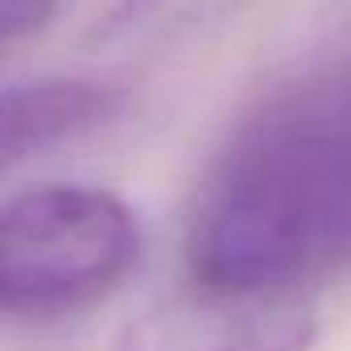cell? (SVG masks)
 I'll return each instance as SVG.
<instances>
[{
  "label": "cell",
  "instance_id": "obj_1",
  "mask_svg": "<svg viewBox=\"0 0 351 351\" xmlns=\"http://www.w3.org/2000/svg\"><path fill=\"white\" fill-rule=\"evenodd\" d=\"M186 269L261 289L351 273V62L306 71L240 116L199 182Z\"/></svg>",
  "mask_w": 351,
  "mask_h": 351
},
{
  "label": "cell",
  "instance_id": "obj_2",
  "mask_svg": "<svg viewBox=\"0 0 351 351\" xmlns=\"http://www.w3.org/2000/svg\"><path fill=\"white\" fill-rule=\"evenodd\" d=\"M141 256L124 199L83 182H42L0 207V306L13 318H62L104 302Z\"/></svg>",
  "mask_w": 351,
  "mask_h": 351
},
{
  "label": "cell",
  "instance_id": "obj_3",
  "mask_svg": "<svg viewBox=\"0 0 351 351\" xmlns=\"http://www.w3.org/2000/svg\"><path fill=\"white\" fill-rule=\"evenodd\" d=\"M314 339L318 306L306 289L191 281L141 310L112 351H310Z\"/></svg>",
  "mask_w": 351,
  "mask_h": 351
},
{
  "label": "cell",
  "instance_id": "obj_4",
  "mask_svg": "<svg viewBox=\"0 0 351 351\" xmlns=\"http://www.w3.org/2000/svg\"><path fill=\"white\" fill-rule=\"evenodd\" d=\"M124 104V91L95 79H38L17 83L0 99V153L5 165L29 161L62 141H75L108 124Z\"/></svg>",
  "mask_w": 351,
  "mask_h": 351
},
{
  "label": "cell",
  "instance_id": "obj_5",
  "mask_svg": "<svg viewBox=\"0 0 351 351\" xmlns=\"http://www.w3.org/2000/svg\"><path fill=\"white\" fill-rule=\"evenodd\" d=\"M62 0H0V42H5V50L38 38L54 13H58Z\"/></svg>",
  "mask_w": 351,
  "mask_h": 351
},
{
  "label": "cell",
  "instance_id": "obj_6",
  "mask_svg": "<svg viewBox=\"0 0 351 351\" xmlns=\"http://www.w3.org/2000/svg\"><path fill=\"white\" fill-rule=\"evenodd\" d=\"M157 5V0H116V5H112V13H108V25L116 29V25H128L132 17H141L145 9H153Z\"/></svg>",
  "mask_w": 351,
  "mask_h": 351
}]
</instances>
